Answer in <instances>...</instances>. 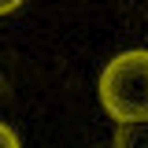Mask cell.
<instances>
[{
  "mask_svg": "<svg viewBox=\"0 0 148 148\" xmlns=\"http://www.w3.org/2000/svg\"><path fill=\"white\" fill-rule=\"evenodd\" d=\"M100 104L115 122H148V48L119 52L96 82Z\"/></svg>",
  "mask_w": 148,
  "mask_h": 148,
  "instance_id": "cell-1",
  "label": "cell"
},
{
  "mask_svg": "<svg viewBox=\"0 0 148 148\" xmlns=\"http://www.w3.org/2000/svg\"><path fill=\"white\" fill-rule=\"evenodd\" d=\"M115 148H148V122H119Z\"/></svg>",
  "mask_w": 148,
  "mask_h": 148,
  "instance_id": "cell-2",
  "label": "cell"
},
{
  "mask_svg": "<svg viewBox=\"0 0 148 148\" xmlns=\"http://www.w3.org/2000/svg\"><path fill=\"white\" fill-rule=\"evenodd\" d=\"M0 148H22L18 137H15V130L8 126V122H0Z\"/></svg>",
  "mask_w": 148,
  "mask_h": 148,
  "instance_id": "cell-3",
  "label": "cell"
},
{
  "mask_svg": "<svg viewBox=\"0 0 148 148\" xmlns=\"http://www.w3.org/2000/svg\"><path fill=\"white\" fill-rule=\"evenodd\" d=\"M26 0H0V15H11V11H18Z\"/></svg>",
  "mask_w": 148,
  "mask_h": 148,
  "instance_id": "cell-4",
  "label": "cell"
}]
</instances>
